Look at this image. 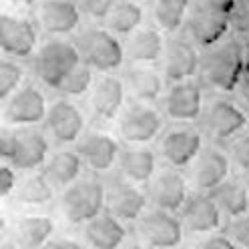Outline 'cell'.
Here are the masks:
<instances>
[{"label":"cell","mask_w":249,"mask_h":249,"mask_svg":"<svg viewBox=\"0 0 249 249\" xmlns=\"http://www.w3.org/2000/svg\"><path fill=\"white\" fill-rule=\"evenodd\" d=\"M0 157L18 171H42L51 157L49 135L40 127H4L0 133Z\"/></svg>","instance_id":"3"},{"label":"cell","mask_w":249,"mask_h":249,"mask_svg":"<svg viewBox=\"0 0 249 249\" xmlns=\"http://www.w3.org/2000/svg\"><path fill=\"white\" fill-rule=\"evenodd\" d=\"M79 151L85 169L92 175H107L119 165L123 145L103 129H87L81 141L74 145Z\"/></svg>","instance_id":"16"},{"label":"cell","mask_w":249,"mask_h":249,"mask_svg":"<svg viewBox=\"0 0 249 249\" xmlns=\"http://www.w3.org/2000/svg\"><path fill=\"white\" fill-rule=\"evenodd\" d=\"M149 195L141 185H133L123 177L107 181V211L127 225H135L149 211Z\"/></svg>","instance_id":"19"},{"label":"cell","mask_w":249,"mask_h":249,"mask_svg":"<svg viewBox=\"0 0 249 249\" xmlns=\"http://www.w3.org/2000/svg\"><path fill=\"white\" fill-rule=\"evenodd\" d=\"M233 171L229 153L219 145H205V149L197 155V159L187 167V179L193 191L213 193L217 187L223 185Z\"/></svg>","instance_id":"14"},{"label":"cell","mask_w":249,"mask_h":249,"mask_svg":"<svg viewBox=\"0 0 249 249\" xmlns=\"http://www.w3.org/2000/svg\"><path fill=\"white\" fill-rule=\"evenodd\" d=\"M35 20L49 38H67L79 33L83 12L76 0H42L36 6Z\"/></svg>","instance_id":"21"},{"label":"cell","mask_w":249,"mask_h":249,"mask_svg":"<svg viewBox=\"0 0 249 249\" xmlns=\"http://www.w3.org/2000/svg\"><path fill=\"white\" fill-rule=\"evenodd\" d=\"M81 62L83 58L74 40L49 38L38 46L33 56V72L42 87L58 90L65 79Z\"/></svg>","instance_id":"5"},{"label":"cell","mask_w":249,"mask_h":249,"mask_svg":"<svg viewBox=\"0 0 249 249\" xmlns=\"http://www.w3.org/2000/svg\"><path fill=\"white\" fill-rule=\"evenodd\" d=\"M245 76V42L229 36L223 42L201 51L199 83L217 95H233Z\"/></svg>","instance_id":"1"},{"label":"cell","mask_w":249,"mask_h":249,"mask_svg":"<svg viewBox=\"0 0 249 249\" xmlns=\"http://www.w3.org/2000/svg\"><path fill=\"white\" fill-rule=\"evenodd\" d=\"M83 171L85 163L76 147H58L54 153H51L49 161L42 167V173L58 191H65L74 181H79L83 177Z\"/></svg>","instance_id":"27"},{"label":"cell","mask_w":249,"mask_h":249,"mask_svg":"<svg viewBox=\"0 0 249 249\" xmlns=\"http://www.w3.org/2000/svg\"><path fill=\"white\" fill-rule=\"evenodd\" d=\"M205 149V135L199 124L191 123H171L165 127L157 141V153L165 165L175 169H187L197 155Z\"/></svg>","instance_id":"7"},{"label":"cell","mask_w":249,"mask_h":249,"mask_svg":"<svg viewBox=\"0 0 249 249\" xmlns=\"http://www.w3.org/2000/svg\"><path fill=\"white\" fill-rule=\"evenodd\" d=\"M185 36L189 38L199 51H207L211 46L223 42L231 35L229 17L209 12L193 2L189 18L185 22Z\"/></svg>","instance_id":"22"},{"label":"cell","mask_w":249,"mask_h":249,"mask_svg":"<svg viewBox=\"0 0 249 249\" xmlns=\"http://www.w3.org/2000/svg\"><path fill=\"white\" fill-rule=\"evenodd\" d=\"M195 0H153L151 17L153 26H157L165 35H177L189 18Z\"/></svg>","instance_id":"29"},{"label":"cell","mask_w":249,"mask_h":249,"mask_svg":"<svg viewBox=\"0 0 249 249\" xmlns=\"http://www.w3.org/2000/svg\"><path fill=\"white\" fill-rule=\"evenodd\" d=\"M74 42L83 62L99 74H115L127 60L124 42L107 26H87L79 30Z\"/></svg>","instance_id":"4"},{"label":"cell","mask_w":249,"mask_h":249,"mask_svg":"<svg viewBox=\"0 0 249 249\" xmlns=\"http://www.w3.org/2000/svg\"><path fill=\"white\" fill-rule=\"evenodd\" d=\"M0 249H26L22 243H18L14 237H4L2 243H0Z\"/></svg>","instance_id":"45"},{"label":"cell","mask_w":249,"mask_h":249,"mask_svg":"<svg viewBox=\"0 0 249 249\" xmlns=\"http://www.w3.org/2000/svg\"><path fill=\"white\" fill-rule=\"evenodd\" d=\"M51 141L58 147H74L87 133V117L72 99L60 97L51 103L49 115L42 124Z\"/></svg>","instance_id":"12"},{"label":"cell","mask_w":249,"mask_h":249,"mask_svg":"<svg viewBox=\"0 0 249 249\" xmlns=\"http://www.w3.org/2000/svg\"><path fill=\"white\" fill-rule=\"evenodd\" d=\"M49 107L44 92L35 83H26L2 103V121L12 129L40 127L49 115Z\"/></svg>","instance_id":"13"},{"label":"cell","mask_w":249,"mask_h":249,"mask_svg":"<svg viewBox=\"0 0 249 249\" xmlns=\"http://www.w3.org/2000/svg\"><path fill=\"white\" fill-rule=\"evenodd\" d=\"M107 211V181L87 173L58 195V213L69 225L83 227Z\"/></svg>","instance_id":"2"},{"label":"cell","mask_w":249,"mask_h":249,"mask_svg":"<svg viewBox=\"0 0 249 249\" xmlns=\"http://www.w3.org/2000/svg\"><path fill=\"white\" fill-rule=\"evenodd\" d=\"M117 169L124 181L147 187L159 171V153L149 145H124Z\"/></svg>","instance_id":"24"},{"label":"cell","mask_w":249,"mask_h":249,"mask_svg":"<svg viewBox=\"0 0 249 249\" xmlns=\"http://www.w3.org/2000/svg\"><path fill=\"white\" fill-rule=\"evenodd\" d=\"M167 38L157 26H141L124 38V54L129 65H157L163 60Z\"/></svg>","instance_id":"26"},{"label":"cell","mask_w":249,"mask_h":249,"mask_svg":"<svg viewBox=\"0 0 249 249\" xmlns=\"http://www.w3.org/2000/svg\"><path fill=\"white\" fill-rule=\"evenodd\" d=\"M81 229L83 241L89 249H123L129 241L127 223H123L108 211H103Z\"/></svg>","instance_id":"25"},{"label":"cell","mask_w":249,"mask_h":249,"mask_svg":"<svg viewBox=\"0 0 249 249\" xmlns=\"http://www.w3.org/2000/svg\"><path fill=\"white\" fill-rule=\"evenodd\" d=\"M95 81H97L95 71H92L90 67H87L85 62H81V65L67 76L65 83L60 85V89L56 92L65 99H81V97H87L92 90Z\"/></svg>","instance_id":"33"},{"label":"cell","mask_w":249,"mask_h":249,"mask_svg":"<svg viewBox=\"0 0 249 249\" xmlns=\"http://www.w3.org/2000/svg\"><path fill=\"white\" fill-rule=\"evenodd\" d=\"M197 124L213 145H229L233 139L249 129V115L237 101L217 95L207 101L203 117Z\"/></svg>","instance_id":"6"},{"label":"cell","mask_w":249,"mask_h":249,"mask_svg":"<svg viewBox=\"0 0 249 249\" xmlns=\"http://www.w3.org/2000/svg\"><path fill=\"white\" fill-rule=\"evenodd\" d=\"M54 191L56 189L51 185V181L46 179L42 171H30L20 179L17 191L12 195V201L26 207H42L49 205L54 199Z\"/></svg>","instance_id":"31"},{"label":"cell","mask_w":249,"mask_h":249,"mask_svg":"<svg viewBox=\"0 0 249 249\" xmlns=\"http://www.w3.org/2000/svg\"><path fill=\"white\" fill-rule=\"evenodd\" d=\"M76 2H79L83 17L92 22H105L121 0H76Z\"/></svg>","instance_id":"36"},{"label":"cell","mask_w":249,"mask_h":249,"mask_svg":"<svg viewBox=\"0 0 249 249\" xmlns=\"http://www.w3.org/2000/svg\"><path fill=\"white\" fill-rule=\"evenodd\" d=\"M223 231L239 249H249V211L235 217V219H229Z\"/></svg>","instance_id":"37"},{"label":"cell","mask_w":249,"mask_h":249,"mask_svg":"<svg viewBox=\"0 0 249 249\" xmlns=\"http://www.w3.org/2000/svg\"><path fill=\"white\" fill-rule=\"evenodd\" d=\"M123 83L131 101L137 103H159L167 90L163 71L155 65H129L123 72Z\"/></svg>","instance_id":"23"},{"label":"cell","mask_w":249,"mask_h":249,"mask_svg":"<svg viewBox=\"0 0 249 249\" xmlns=\"http://www.w3.org/2000/svg\"><path fill=\"white\" fill-rule=\"evenodd\" d=\"M201 51L185 35H171L167 38L165 54L161 60V71L167 85L193 81L199 76Z\"/></svg>","instance_id":"18"},{"label":"cell","mask_w":249,"mask_h":249,"mask_svg":"<svg viewBox=\"0 0 249 249\" xmlns=\"http://www.w3.org/2000/svg\"><path fill=\"white\" fill-rule=\"evenodd\" d=\"M149 195V203L155 209H163L171 213H179L183 205L187 203V199L193 193L189 179L181 169L175 167H161L157 171V175L153 177V181L145 187Z\"/></svg>","instance_id":"15"},{"label":"cell","mask_w":249,"mask_h":249,"mask_svg":"<svg viewBox=\"0 0 249 249\" xmlns=\"http://www.w3.org/2000/svg\"><path fill=\"white\" fill-rule=\"evenodd\" d=\"M195 4L209 10V12L221 14V17H231V12H233V8H235L237 0H195Z\"/></svg>","instance_id":"41"},{"label":"cell","mask_w":249,"mask_h":249,"mask_svg":"<svg viewBox=\"0 0 249 249\" xmlns=\"http://www.w3.org/2000/svg\"><path fill=\"white\" fill-rule=\"evenodd\" d=\"M231 35L237 38H249V0H237L235 8H233L231 17Z\"/></svg>","instance_id":"38"},{"label":"cell","mask_w":249,"mask_h":249,"mask_svg":"<svg viewBox=\"0 0 249 249\" xmlns=\"http://www.w3.org/2000/svg\"><path fill=\"white\" fill-rule=\"evenodd\" d=\"M42 249H87V247L83 243H79L76 239H71V237H54Z\"/></svg>","instance_id":"43"},{"label":"cell","mask_w":249,"mask_h":249,"mask_svg":"<svg viewBox=\"0 0 249 249\" xmlns=\"http://www.w3.org/2000/svg\"><path fill=\"white\" fill-rule=\"evenodd\" d=\"M225 151L229 153V159H231L233 167L239 169L241 173H249V129L233 139V141L225 147Z\"/></svg>","instance_id":"35"},{"label":"cell","mask_w":249,"mask_h":249,"mask_svg":"<svg viewBox=\"0 0 249 249\" xmlns=\"http://www.w3.org/2000/svg\"><path fill=\"white\" fill-rule=\"evenodd\" d=\"M243 42H245V76H243V81H241L237 92H239L243 105L249 107V38H245Z\"/></svg>","instance_id":"42"},{"label":"cell","mask_w":249,"mask_h":249,"mask_svg":"<svg viewBox=\"0 0 249 249\" xmlns=\"http://www.w3.org/2000/svg\"><path fill=\"white\" fill-rule=\"evenodd\" d=\"M123 249H149L145 243H141L139 239H135V241H127V245H124Z\"/></svg>","instance_id":"46"},{"label":"cell","mask_w":249,"mask_h":249,"mask_svg":"<svg viewBox=\"0 0 249 249\" xmlns=\"http://www.w3.org/2000/svg\"><path fill=\"white\" fill-rule=\"evenodd\" d=\"M40 26L36 20L24 17V14L4 12L0 17V49L2 54L14 60L33 58L38 51Z\"/></svg>","instance_id":"11"},{"label":"cell","mask_w":249,"mask_h":249,"mask_svg":"<svg viewBox=\"0 0 249 249\" xmlns=\"http://www.w3.org/2000/svg\"><path fill=\"white\" fill-rule=\"evenodd\" d=\"M18 183V169H14L10 163H2V167H0V197L4 201L12 199Z\"/></svg>","instance_id":"39"},{"label":"cell","mask_w":249,"mask_h":249,"mask_svg":"<svg viewBox=\"0 0 249 249\" xmlns=\"http://www.w3.org/2000/svg\"><path fill=\"white\" fill-rule=\"evenodd\" d=\"M209 195L213 197V201L221 209L227 221L249 211V191L243 177H229Z\"/></svg>","instance_id":"30"},{"label":"cell","mask_w":249,"mask_h":249,"mask_svg":"<svg viewBox=\"0 0 249 249\" xmlns=\"http://www.w3.org/2000/svg\"><path fill=\"white\" fill-rule=\"evenodd\" d=\"M117 131L124 145H151L165 131V115L155 105L131 101L117 121Z\"/></svg>","instance_id":"8"},{"label":"cell","mask_w":249,"mask_h":249,"mask_svg":"<svg viewBox=\"0 0 249 249\" xmlns=\"http://www.w3.org/2000/svg\"><path fill=\"white\" fill-rule=\"evenodd\" d=\"M179 217L183 221L185 233L197 235V237L223 231L225 223H227L225 215L217 207L213 197L209 193H199V191H193L189 195L187 203L179 211Z\"/></svg>","instance_id":"20"},{"label":"cell","mask_w":249,"mask_h":249,"mask_svg":"<svg viewBox=\"0 0 249 249\" xmlns=\"http://www.w3.org/2000/svg\"><path fill=\"white\" fill-rule=\"evenodd\" d=\"M137 239L149 249H179L185 239V227L179 213L151 207L135 223Z\"/></svg>","instance_id":"10"},{"label":"cell","mask_w":249,"mask_h":249,"mask_svg":"<svg viewBox=\"0 0 249 249\" xmlns=\"http://www.w3.org/2000/svg\"><path fill=\"white\" fill-rule=\"evenodd\" d=\"M137 2H147V0H137Z\"/></svg>","instance_id":"48"},{"label":"cell","mask_w":249,"mask_h":249,"mask_svg":"<svg viewBox=\"0 0 249 249\" xmlns=\"http://www.w3.org/2000/svg\"><path fill=\"white\" fill-rule=\"evenodd\" d=\"M26 71L18 60L4 56L0 60V101L10 99L18 89H22L26 83Z\"/></svg>","instance_id":"34"},{"label":"cell","mask_w":249,"mask_h":249,"mask_svg":"<svg viewBox=\"0 0 249 249\" xmlns=\"http://www.w3.org/2000/svg\"><path fill=\"white\" fill-rule=\"evenodd\" d=\"M127 89L123 76L101 74L97 76L95 87L89 92V111L95 123L111 124L119 121L123 108L127 107Z\"/></svg>","instance_id":"17"},{"label":"cell","mask_w":249,"mask_h":249,"mask_svg":"<svg viewBox=\"0 0 249 249\" xmlns=\"http://www.w3.org/2000/svg\"><path fill=\"white\" fill-rule=\"evenodd\" d=\"M54 219L49 215H24L14 223V239L26 249H42L54 239Z\"/></svg>","instance_id":"28"},{"label":"cell","mask_w":249,"mask_h":249,"mask_svg":"<svg viewBox=\"0 0 249 249\" xmlns=\"http://www.w3.org/2000/svg\"><path fill=\"white\" fill-rule=\"evenodd\" d=\"M243 179H245V185H247V191H249V173H243Z\"/></svg>","instance_id":"47"},{"label":"cell","mask_w":249,"mask_h":249,"mask_svg":"<svg viewBox=\"0 0 249 249\" xmlns=\"http://www.w3.org/2000/svg\"><path fill=\"white\" fill-rule=\"evenodd\" d=\"M193 249H239V247L231 241V237L225 231H217V233H209V235L199 237Z\"/></svg>","instance_id":"40"},{"label":"cell","mask_w":249,"mask_h":249,"mask_svg":"<svg viewBox=\"0 0 249 249\" xmlns=\"http://www.w3.org/2000/svg\"><path fill=\"white\" fill-rule=\"evenodd\" d=\"M143 20H145V10L141 2H137V0H121L105 20V26L119 38H127L135 30L143 26Z\"/></svg>","instance_id":"32"},{"label":"cell","mask_w":249,"mask_h":249,"mask_svg":"<svg viewBox=\"0 0 249 249\" xmlns=\"http://www.w3.org/2000/svg\"><path fill=\"white\" fill-rule=\"evenodd\" d=\"M205 87L199 79L167 85L161 99V111L171 123H199L205 111Z\"/></svg>","instance_id":"9"},{"label":"cell","mask_w":249,"mask_h":249,"mask_svg":"<svg viewBox=\"0 0 249 249\" xmlns=\"http://www.w3.org/2000/svg\"><path fill=\"white\" fill-rule=\"evenodd\" d=\"M6 2L14 8H35L42 2V0H6Z\"/></svg>","instance_id":"44"}]
</instances>
